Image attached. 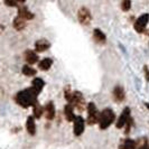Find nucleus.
I'll list each match as a JSON object with an SVG mask.
<instances>
[{
    "instance_id": "obj_1",
    "label": "nucleus",
    "mask_w": 149,
    "mask_h": 149,
    "mask_svg": "<svg viewBox=\"0 0 149 149\" xmlns=\"http://www.w3.org/2000/svg\"><path fill=\"white\" fill-rule=\"evenodd\" d=\"M37 93L31 89H25L18 92L15 97V101L22 108L34 107L37 102Z\"/></svg>"
},
{
    "instance_id": "obj_2",
    "label": "nucleus",
    "mask_w": 149,
    "mask_h": 149,
    "mask_svg": "<svg viewBox=\"0 0 149 149\" xmlns=\"http://www.w3.org/2000/svg\"><path fill=\"white\" fill-rule=\"evenodd\" d=\"M114 112L112 111L110 108H107L103 111L100 113L99 116V125H100V129H107L112 125V122L114 121Z\"/></svg>"
},
{
    "instance_id": "obj_3",
    "label": "nucleus",
    "mask_w": 149,
    "mask_h": 149,
    "mask_svg": "<svg viewBox=\"0 0 149 149\" xmlns=\"http://www.w3.org/2000/svg\"><path fill=\"white\" fill-rule=\"evenodd\" d=\"M86 110H88V119H86V123L88 125H95L99 121V116L100 113L97 112V107L93 102H90L89 104L86 105Z\"/></svg>"
},
{
    "instance_id": "obj_4",
    "label": "nucleus",
    "mask_w": 149,
    "mask_h": 149,
    "mask_svg": "<svg viewBox=\"0 0 149 149\" xmlns=\"http://www.w3.org/2000/svg\"><path fill=\"white\" fill-rule=\"evenodd\" d=\"M70 104L74 105L77 110L83 111L85 108V102H84V97H83L82 93L79 91H75L74 93H72V100H71Z\"/></svg>"
},
{
    "instance_id": "obj_5",
    "label": "nucleus",
    "mask_w": 149,
    "mask_h": 149,
    "mask_svg": "<svg viewBox=\"0 0 149 149\" xmlns=\"http://www.w3.org/2000/svg\"><path fill=\"white\" fill-rule=\"evenodd\" d=\"M149 22V15L148 14H143L141 15L136 22H134V29L138 33H143L146 29V26Z\"/></svg>"
},
{
    "instance_id": "obj_6",
    "label": "nucleus",
    "mask_w": 149,
    "mask_h": 149,
    "mask_svg": "<svg viewBox=\"0 0 149 149\" xmlns=\"http://www.w3.org/2000/svg\"><path fill=\"white\" fill-rule=\"evenodd\" d=\"M74 127H73V130H74V134L75 136H81L84 131V128H85V121L83 119L81 116H77L75 117L74 121Z\"/></svg>"
},
{
    "instance_id": "obj_7",
    "label": "nucleus",
    "mask_w": 149,
    "mask_h": 149,
    "mask_svg": "<svg viewBox=\"0 0 149 149\" xmlns=\"http://www.w3.org/2000/svg\"><path fill=\"white\" fill-rule=\"evenodd\" d=\"M77 17H79V20L81 24L83 25H89L90 22H91V13H90V10L88 8L85 7H82L80 10H79V13H77Z\"/></svg>"
},
{
    "instance_id": "obj_8",
    "label": "nucleus",
    "mask_w": 149,
    "mask_h": 149,
    "mask_svg": "<svg viewBox=\"0 0 149 149\" xmlns=\"http://www.w3.org/2000/svg\"><path fill=\"white\" fill-rule=\"evenodd\" d=\"M130 109L129 108H126L123 111L121 112V114H120L119 119L117 121V128L118 129H121V128H123L126 125H127V122L130 120Z\"/></svg>"
},
{
    "instance_id": "obj_9",
    "label": "nucleus",
    "mask_w": 149,
    "mask_h": 149,
    "mask_svg": "<svg viewBox=\"0 0 149 149\" xmlns=\"http://www.w3.org/2000/svg\"><path fill=\"white\" fill-rule=\"evenodd\" d=\"M44 111L47 120H52L55 118V107H54V103L52 101L47 102V104L44 107Z\"/></svg>"
},
{
    "instance_id": "obj_10",
    "label": "nucleus",
    "mask_w": 149,
    "mask_h": 149,
    "mask_svg": "<svg viewBox=\"0 0 149 149\" xmlns=\"http://www.w3.org/2000/svg\"><path fill=\"white\" fill-rule=\"evenodd\" d=\"M49 47H51V43H49L48 40H46V39H39V40H37V42L35 43V49H36V52H38V53L45 52V51H47Z\"/></svg>"
},
{
    "instance_id": "obj_11",
    "label": "nucleus",
    "mask_w": 149,
    "mask_h": 149,
    "mask_svg": "<svg viewBox=\"0 0 149 149\" xmlns=\"http://www.w3.org/2000/svg\"><path fill=\"white\" fill-rule=\"evenodd\" d=\"M18 17H20L24 20H30L35 16H34L33 13H30L29 9L27 7H19V9H18Z\"/></svg>"
},
{
    "instance_id": "obj_12",
    "label": "nucleus",
    "mask_w": 149,
    "mask_h": 149,
    "mask_svg": "<svg viewBox=\"0 0 149 149\" xmlns=\"http://www.w3.org/2000/svg\"><path fill=\"white\" fill-rule=\"evenodd\" d=\"M25 61L28 63V65H33L38 62V55L36 54V52L28 49L25 52Z\"/></svg>"
},
{
    "instance_id": "obj_13",
    "label": "nucleus",
    "mask_w": 149,
    "mask_h": 149,
    "mask_svg": "<svg viewBox=\"0 0 149 149\" xmlns=\"http://www.w3.org/2000/svg\"><path fill=\"white\" fill-rule=\"evenodd\" d=\"M44 85H45L44 81H43L42 79H39V77H36V79H34L33 82H31V89L34 90L37 94H39V93L42 92L43 88H44Z\"/></svg>"
},
{
    "instance_id": "obj_14",
    "label": "nucleus",
    "mask_w": 149,
    "mask_h": 149,
    "mask_svg": "<svg viewBox=\"0 0 149 149\" xmlns=\"http://www.w3.org/2000/svg\"><path fill=\"white\" fill-rule=\"evenodd\" d=\"M64 114H65V118H66V120L68 122L74 121L76 116L74 114V108H73V105L72 104L65 105V108H64Z\"/></svg>"
},
{
    "instance_id": "obj_15",
    "label": "nucleus",
    "mask_w": 149,
    "mask_h": 149,
    "mask_svg": "<svg viewBox=\"0 0 149 149\" xmlns=\"http://www.w3.org/2000/svg\"><path fill=\"white\" fill-rule=\"evenodd\" d=\"M136 148H137V142H136V140L129 139V138L122 140L119 146V149H136Z\"/></svg>"
},
{
    "instance_id": "obj_16",
    "label": "nucleus",
    "mask_w": 149,
    "mask_h": 149,
    "mask_svg": "<svg viewBox=\"0 0 149 149\" xmlns=\"http://www.w3.org/2000/svg\"><path fill=\"white\" fill-rule=\"evenodd\" d=\"M26 128H27V131L29 132V134L34 136V134H36V125H35L34 117H28L27 122H26Z\"/></svg>"
},
{
    "instance_id": "obj_17",
    "label": "nucleus",
    "mask_w": 149,
    "mask_h": 149,
    "mask_svg": "<svg viewBox=\"0 0 149 149\" xmlns=\"http://www.w3.org/2000/svg\"><path fill=\"white\" fill-rule=\"evenodd\" d=\"M113 97L116 99V101L121 102L125 100V91L121 86H116L113 90Z\"/></svg>"
},
{
    "instance_id": "obj_18",
    "label": "nucleus",
    "mask_w": 149,
    "mask_h": 149,
    "mask_svg": "<svg viewBox=\"0 0 149 149\" xmlns=\"http://www.w3.org/2000/svg\"><path fill=\"white\" fill-rule=\"evenodd\" d=\"M93 37H94V40L100 44H103L105 42V35L100 29L93 30Z\"/></svg>"
},
{
    "instance_id": "obj_19",
    "label": "nucleus",
    "mask_w": 149,
    "mask_h": 149,
    "mask_svg": "<svg viewBox=\"0 0 149 149\" xmlns=\"http://www.w3.org/2000/svg\"><path fill=\"white\" fill-rule=\"evenodd\" d=\"M52 63L53 61L51 58H44V60H42L38 63V67L40 70H43V71H47L49 67L52 66Z\"/></svg>"
},
{
    "instance_id": "obj_20",
    "label": "nucleus",
    "mask_w": 149,
    "mask_h": 149,
    "mask_svg": "<svg viewBox=\"0 0 149 149\" xmlns=\"http://www.w3.org/2000/svg\"><path fill=\"white\" fill-rule=\"evenodd\" d=\"M25 26H26V22L20 17H16L15 19H14V27H15V29L22 30L25 28Z\"/></svg>"
},
{
    "instance_id": "obj_21",
    "label": "nucleus",
    "mask_w": 149,
    "mask_h": 149,
    "mask_svg": "<svg viewBox=\"0 0 149 149\" xmlns=\"http://www.w3.org/2000/svg\"><path fill=\"white\" fill-rule=\"evenodd\" d=\"M43 112H44V108L42 107V105H39L38 103L33 107V114H34V117L35 118H40L42 117V114H43Z\"/></svg>"
},
{
    "instance_id": "obj_22",
    "label": "nucleus",
    "mask_w": 149,
    "mask_h": 149,
    "mask_svg": "<svg viewBox=\"0 0 149 149\" xmlns=\"http://www.w3.org/2000/svg\"><path fill=\"white\" fill-rule=\"evenodd\" d=\"M22 71L26 76H34V75L36 74V71L33 67H30L29 65H24Z\"/></svg>"
},
{
    "instance_id": "obj_23",
    "label": "nucleus",
    "mask_w": 149,
    "mask_h": 149,
    "mask_svg": "<svg viewBox=\"0 0 149 149\" xmlns=\"http://www.w3.org/2000/svg\"><path fill=\"white\" fill-rule=\"evenodd\" d=\"M131 7V1L130 0H125L122 3H121V8L123 11H128Z\"/></svg>"
},
{
    "instance_id": "obj_24",
    "label": "nucleus",
    "mask_w": 149,
    "mask_h": 149,
    "mask_svg": "<svg viewBox=\"0 0 149 149\" xmlns=\"http://www.w3.org/2000/svg\"><path fill=\"white\" fill-rule=\"evenodd\" d=\"M65 99H66V101L68 102V104H70L71 103V100H72V93H71L70 89L65 90Z\"/></svg>"
},
{
    "instance_id": "obj_25",
    "label": "nucleus",
    "mask_w": 149,
    "mask_h": 149,
    "mask_svg": "<svg viewBox=\"0 0 149 149\" xmlns=\"http://www.w3.org/2000/svg\"><path fill=\"white\" fill-rule=\"evenodd\" d=\"M126 126H127V128H126V134H129V131H130V129H131V126H132V120L131 119L129 120Z\"/></svg>"
},
{
    "instance_id": "obj_26",
    "label": "nucleus",
    "mask_w": 149,
    "mask_h": 149,
    "mask_svg": "<svg viewBox=\"0 0 149 149\" xmlns=\"http://www.w3.org/2000/svg\"><path fill=\"white\" fill-rule=\"evenodd\" d=\"M5 3H6L7 6H11V7L18 6V2H16V1H5Z\"/></svg>"
},
{
    "instance_id": "obj_27",
    "label": "nucleus",
    "mask_w": 149,
    "mask_h": 149,
    "mask_svg": "<svg viewBox=\"0 0 149 149\" xmlns=\"http://www.w3.org/2000/svg\"><path fill=\"white\" fill-rule=\"evenodd\" d=\"M143 71H145V75H146V81H148L149 82V70L147 66L143 67Z\"/></svg>"
},
{
    "instance_id": "obj_28",
    "label": "nucleus",
    "mask_w": 149,
    "mask_h": 149,
    "mask_svg": "<svg viewBox=\"0 0 149 149\" xmlns=\"http://www.w3.org/2000/svg\"><path fill=\"white\" fill-rule=\"evenodd\" d=\"M146 107L148 108V110H149V103H146Z\"/></svg>"
}]
</instances>
